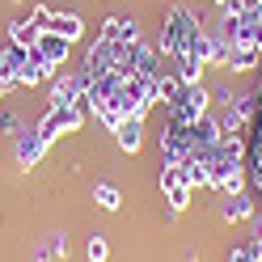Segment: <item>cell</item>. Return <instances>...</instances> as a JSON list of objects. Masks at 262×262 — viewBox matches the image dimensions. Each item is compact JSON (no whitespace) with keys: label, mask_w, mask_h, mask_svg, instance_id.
I'll return each instance as SVG.
<instances>
[{"label":"cell","mask_w":262,"mask_h":262,"mask_svg":"<svg viewBox=\"0 0 262 262\" xmlns=\"http://www.w3.org/2000/svg\"><path fill=\"white\" fill-rule=\"evenodd\" d=\"M42 152H47V140L38 136V127H34V131H21V136H17V161H21L26 169H34L38 161H42Z\"/></svg>","instance_id":"ba28073f"},{"label":"cell","mask_w":262,"mask_h":262,"mask_svg":"<svg viewBox=\"0 0 262 262\" xmlns=\"http://www.w3.org/2000/svg\"><path fill=\"white\" fill-rule=\"evenodd\" d=\"M85 123V114H80L76 106H51L42 114V123H38V136L51 144V140H59V136H72V131Z\"/></svg>","instance_id":"5b68a950"},{"label":"cell","mask_w":262,"mask_h":262,"mask_svg":"<svg viewBox=\"0 0 262 262\" xmlns=\"http://www.w3.org/2000/svg\"><path fill=\"white\" fill-rule=\"evenodd\" d=\"M68 47H72V42H68V38H59L55 30H42V34L34 38V47H30V59H34L38 68L51 76V72L63 68V59H68Z\"/></svg>","instance_id":"3957f363"},{"label":"cell","mask_w":262,"mask_h":262,"mask_svg":"<svg viewBox=\"0 0 262 262\" xmlns=\"http://www.w3.org/2000/svg\"><path fill=\"white\" fill-rule=\"evenodd\" d=\"M250 136H245V169H250V186L254 194L262 199V89H258V110L250 119Z\"/></svg>","instance_id":"277c9868"},{"label":"cell","mask_w":262,"mask_h":262,"mask_svg":"<svg viewBox=\"0 0 262 262\" xmlns=\"http://www.w3.org/2000/svg\"><path fill=\"white\" fill-rule=\"evenodd\" d=\"M26 63H30V51L9 42L5 51H0V80H5V85H17L21 72H26Z\"/></svg>","instance_id":"52a82bcc"},{"label":"cell","mask_w":262,"mask_h":262,"mask_svg":"<svg viewBox=\"0 0 262 262\" xmlns=\"http://www.w3.org/2000/svg\"><path fill=\"white\" fill-rule=\"evenodd\" d=\"M258 89H262V85H258Z\"/></svg>","instance_id":"ac0fdd59"},{"label":"cell","mask_w":262,"mask_h":262,"mask_svg":"<svg viewBox=\"0 0 262 262\" xmlns=\"http://www.w3.org/2000/svg\"><path fill=\"white\" fill-rule=\"evenodd\" d=\"M51 30H55L59 38H68V42H76L80 34H85V21H80L76 13H55V17H51Z\"/></svg>","instance_id":"30bf717a"},{"label":"cell","mask_w":262,"mask_h":262,"mask_svg":"<svg viewBox=\"0 0 262 262\" xmlns=\"http://www.w3.org/2000/svg\"><path fill=\"white\" fill-rule=\"evenodd\" d=\"M207 114V89L194 80V85H182V93L169 102V123H178V127H194Z\"/></svg>","instance_id":"7a4b0ae2"},{"label":"cell","mask_w":262,"mask_h":262,"mask_svg":"<svg viewBox=\"0 0 262 262\" xmlns=\"http://www.w3.org/2000/svg\"><path fill=\"white\" fill-rule=\"evenodd\" d=\"M199 34H203L199 21H194L190 13L178 5V9H169V17H165V30H161V47H157V51L169 55V59H182L190 47H194V38H199Z\"/></svg>","instance_id":"6da1fadb"},{"label":"cell","mask_w":262,"mask_h":262,"mask_svg":"<svg viewBox=\"0 0 262 262\" xmlns=\"http://www.w3.org/2000/svg\"><path fill=\"white\" fill-rule=\"evenodd\" d=\"M114 136H119V148H123V152H136L140 144H144V119H140V114L123 119L119 127H114Z\"/></svg>","instance_id":"9c48e42d"},{"label":"cell","mask_w":262,"mask_h":262,"mask_svg":"<svg viewBox=\"0 0 262 262\" xmlns=\"http://www.w3.org/2000/svg\"><path fill=\"white\" fill-rule=\"evenodd\" d=\"M216 5H224V9H233V5H237V0H216Z\"/></svg>","instance_id":"e0dca14e"},{"label":"cell","mask_w":262,"mask_h":262,"mask_svg":"<svg viewBox=\"0 0 262 262\" xmlns=\"http://www.w3.org/2000/svg\"><path fill=\"white\" fill-rule=\"evenodd\" d=\"M254 237H258V241H262V216H258V220H254Z\"/></svg>","instance_id":"2e32d148"},{"label":"cell","mask_w":262,"mask_h":262,"mask_svg":"<svg viewBox=\"0 0 262 262\" xmlns=\"http://www.w3.org/2000/svg\"><path fill=\"white\" fill-rule=\"evenodd\" d=\"M38 34H42V30H38L34 21H26V26H21V21H13V26H9V38H13V47H26V51L34 47V38H38Z\"/></svg>","instance_id":"8fae6325"},{"label":"cell","mask_w":262,"mask_h":262,"mask_svg":"<svg viewBox=\"0 0 262 262\" xmlns=\"http://www.w3.org/2000/svg\"><path fill=\"white\" fill-rule=\"evenodd\" d=\"M85 254H89V262H106L110 258V245H106V237H89V245H85Z\"/></svg>","instance_id":"9a60e30c"},{"label":"cell","mask_w":262,"mask_h":262,"mask_svg":"<svg viewBox=\"0 0 262 262\" xmlns=\"http://www.w3.org/2000/svg\"><path fill=\"white\" fill-rule=\"evenodd\" d=\"M93 203L102 207V211H119L123 199H119V190H114L110 182H97V186H93Z\"/></svg>","instance_id":"7c38bea8"},{"label":"cell","mask_w":262,"mask_h":262,"mask_svg":"<svg viewBox=\"0 0 262 262\" xmlns=\"http://www.w3.org/2000/svg\"><path fill=\"white\" fill-rule=\"evenodd\" d=\"M228 262H262V241L254 237V241H245V245H237V250L228 254Z\"/></svg>","instance_id":"5bb4252c"},{"label":"cell","mask_w":262,"mask_h":262,"mask_svg":"<svg viewBox=\"0 0 262 262\" xmlns=\"http://www.w3.org/2000/svg\"><path fill=\"white\" fill-rule=\"evenodd\" d=\"M161 194H165L169 211H182V207L190 203L194 186H190V178H186L182 165H161Z\"/></svg>","instance_id":"8992f818"},{"label":"cell","mask_w":262,"mask_h":262,"mask_svg":"<svg viewBox=\"0 0 262 262\" xmlns=\"http://www.w3.org/2000/svg\"><path fill=\"white\" fill-rule=\"evenodd\" d=\"M254 211V203L245 199V194H228V203H224V220H245Z\"/></svg>","instance_id":"4fadbf2b"}]
</instances>
